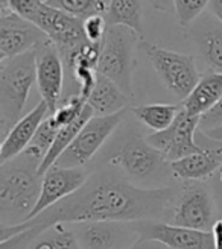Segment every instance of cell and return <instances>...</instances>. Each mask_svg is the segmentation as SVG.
I'll use <instances>...</instances> for the list:
<instances>
[{
  "label": "cell",
  "mask_w": 222,
  "mask_h": 249,
  "mask_svg": "<svg viewBox=\"0 0 222 249\" xmlns=\"http://www.w3.org/2000/svg\"><path fill=\"white\" fill-rule=\"evenodd\" d=\"M178 187L165 185L157 189L139 187L119 172H94L75 193L61 199L18 225L0 227V240L20 231L37 237L55 223H75L84 220H167Z\"/></svg>",
  "instance_id": "obj_1"
},
{
  "label": "cell",
  "mask_w": 222,
  "mask_h": 249,
  "mask_svg": "<svg viewBox=\"0 0 222 249\" xmlns=\"http://www.w3.org/2000/svg\"><path fill=\"white\" fill-rule=\"evenodd\" d=\"M40 163L26 155L0 164V227L28 220L41 193Z\"/></svg>",
  "instance_id": "obj_2"
},
{
  "label": "cell",
  "mask_w": 222,
  "mask_h": 249,
  "mask_svg": "<svg viewBox=\"0 0 222 249\" xmlns=\"http://www.w3.org/2000/svg\"><path fill=\"white\" fill-rule=\"evenodd\" d=\"M35 82V51L0 61V131L3 137L23 117V108Z\"/></svg>",
  "instance_id": "obj_3"
},
{
  "label": "cell",
  "mask_w": 222,
  "mask_h": 249,
  "mask_svg": "<svg viewBox=\"0 0 222 249\" xmlns=\"http://www.w3.org/2000/svg\"><path fill=\"white\" fill-rule=\"evenodd\" d=\"M140 35L125 24H108L101 43L97 71L114 81L128 96H132L134 47Z\"/></svg>",
  "instance_id": "obj_4"
},
{
  "label": "cell",
  "mask_w": 222,
  "mask_h": 249,
  "mask_svg": "<svg viewBox=\"0 0 222 249\" xmlns=\"http://www.w3.org/2000/svg\"><path fill=\"white\" fill-rule=\"evenodd\" d=\"M110 163L135 185L163 179L167 173H172L170 163L163 152L140 135H135L123 143L119 151L110 158Z\"/></svg>",
  "instance_id": "obj_5"
},
{
  "label": "cell",
  "mask_w": 222,
  "mask_h": 249,
  "mask_svg": "<svg viewBox=\"0 0 222 249\" xmlns=\"http://www.w3.org/2000/svg\"><path fill=\"white\" fill-rule=\"evenodd\" d=\"M137 46L146 53L166 89L183 102L201 79L195 58L152 44L143 36L139 38Z\"/></svg>",
  "instance_id": "obj_6"
},
{
  "label": "cell",
  "mask_w": 222,
  "mask_h": 249,
  "mask_svg": "<svg viewBox=\"0 0 222 249\" xmlns=\"http://www.w3.org/2000/svg\"><path fill=\"white\" fill-rule=\"evenodd\" d=\"M216 220V201L210 187L203 181H183L166 222L186 228L212 231Z\"/></svg>",
  "instance_id": "obj_7"
},
{
  "label": "cell",
  "mask_w": 222,
  "mask_h": 249,
  "mask_svg": "<svg viewBox=\"0 0 222 249\" xmlns=\"http://www.w3.org/2000/svg\"><path fill=\"white\" fill-rule=\"evenodd\" d=\"M127 109L108 116H93L82 129L78 132L75 140L59 155L56 166L61 167H82L97 154L102 144L110 139V135L123 122Z\"/></svg>",
  "instance_id": "obj_8"
},
{
  "label": "cell",
  "mask_w": 222,
  "mask_h": 249,
  "mask_svg": "<svg viewBox=\"0 0 222 249\" xmlns=\"http://www.w3.org/2000/svg\"><path fill=\"white\" fill-rule=\"evenodd\" d=\"M201 116L190 114L189 111L181 105V109L175 120L169 128L154 132L146 137V140L158 151H162L169 163L184 158L187 155L201 152L204 146H200L195 142V132L200 126Z\"/></svg>",
  "instance_id": "obj_9"
},
{
  "label": "cell",
  "mask_w": 222,
  "mask_h": 249,
  "mask_svg": "<svg viewBox=\"0 0 222 249\" xmlns=\"http://www.w3.org/2000/svg\"><path fill=\"white\" fill-rule=\"evenodd\" d=\"M72 227L82 249H125L140 239L132 222L84 220Z\"/></svg>",
  "instance_id": "obj_10"
},
{
  "label": "cell",
  "mask_w": 222,
  "mask_h": 249,
  "mask_svg": "<svg viewBox=\"0 0 222 249\" xmlns=\"http://www.w3.org/2000/svg\"><path fill=\"white\" fill-rule=\"evenodd\" d=\"M132 227L140 239L157 240L169 249H215L212 231L186 228L165 220H135Z\"/></svg>",
  "instance_id": "obj_11"
},
{
  "label": "cell",
  "mask_w": 222,
  "mask_h": 249,
  "mask_svg": "<svg viewBox=\"0 0 222 249\" xmlns=\"http://www.w3.org/2000/svg\"><path fill=\"white\" fill-rule=\"evenodd\" d=\"M47 40V35L35 23L16 12L0 14V61L35 51Z\"/></svg>",
  "instance_id": "obj_12"
},
{
  "label": "cell",
  "mask_w": 222,
  "mask_h": 249,
  "mask_svg": "<svg viewBox=\"0 0 222 249\" xmlns=\"http://www.w3.org/2000/svg\"><path fill=\"white\" fill-rule=\"evenodd\" d=\"M37 53V85L41 94V101L49 107V111H54L59 107L61 96H63V84H64V61L61 56L58 47L47 40L38 49Z\"/></svg>",
  "instance_id": "obj_13"
},
{
  "label": "cell",
  "mask_w": 222,
  "mask_h": 249,
  "mask_svg": "<svg viewBox=\"0 0 222 249\" xmlns=\"http://www.w3.org/2000/svg\"><path fill=\"white\" fill-rule=\"evenodd\" d=\"M38 26L56 47L61 55L70 52L87 40L84 34V20L59 11L46 2L41 5L38 17L35 20Z\"/></svg>",
  "instance_id": "obj_14"
},
{
  "label": "cell",
  "mask_w": 222,
  "mask_h": 249,
  "mask_svg": "<svg viewBox=\"0 0 222 249\" xmlns=\"http://www.w3.org/2000/svg\"><path fill=\"white\" fill-rule=\"evenodd\" d=\"M89 177L90 175L82 167H61L54 164L41 177V193L31 217L40 214L41 211L55 205L61 199L75 193L85 184Z\"/></svg>",
  "instance_id": "obj_15"
},
{
  "label": "cell",
  "mask_w": 222,
  "mask_h": 249,
  "mask_svg": "<svg viewBox=\"0 0 222 249\" xmlns=\"http://www.w3.org/2000/svg\"><path fill=\"white\" fill-rule=\"evenodd\" d=\"M49 114L51 111L47 104L41 101L9 129V132L3 137L2 147H0V164L8 163L26 151L37 129Z\"/></svg>",
  "instance_id": "obj_16"
},
{
  "label": "cell",
  "mask_w": 222,
  "mask_h": 249,
  "mask_svg": "<svg viewBox=\"0 0 222 249\" xmlns=\"http://www.w3.org/2000/svg\"><path fill=\"white\" fill-rule=\"evenodd\" d=\"M189 35L205 66L212 71L222 73V21L213 14L198 17L192 24Z\"/></svg>",
  "instance_id": "obj_17"
},
{
  "label": "cell",
  "mask_w": 222,
  "mask_h": 249,
  "mask_svg": "<svg viewBox=\"0 0 222 249\" xmlns=\"http://www.w3.org/2000/svg\"><path fill=\"white\" fill-rule=\"evenodd\" d=\"M222 167V147H204L196 152L170 163L174 177L181 181H204Z\"/></svg>",
  "instance_id": "obj_18"
},
{
  "label": "cell",
  "mask_w": 222,
  "mask_h": 249,
  "mask_svg": "<svg viewBox=\"0 0 222 249\" xmlns=\"http://www.w3.org/2000/svg\"><path fill=\"white\" fill-rule=\"evenodd\" d=\"M130 97L120 87L97 71L96 84L87 99V104L93 108L96 116H108L127 109Z\"/></svg>",
  "instance_id": "obj_19"
},
{
  "label": "cell",
  "mask_w": 222,
  "mask_h": 249,
  "mask_svg": "<svg viewBox=\"0 0 222 249\" xmlns=\"http://www.w3.org/2000/svg\"><path fill=\"white\" fill-rule=\"evenodd\" d=\"M222 97V73L208 71L203 74L200 82L192 90V93L183 101V107L190 114L203 116L208 109H212Z\"/></svg>",
  "instance_id": "obj_20"
},
{
  "label": "cell",
  "mask_w": 222,
  "mask_h": 249,
  "mask_svg": "<svg viewBox=\"0 0 222 249\" xmlns=\"http://www.w3.org/2000/svg\"><path fill=\"white\" fill-rule=\"evenodd\" d=\"M93 116H94V111L87 104V107H85L84 111H82V114L75 122H72V123L66 124V126L59 128V131L56 134V139H55V142H54V144L51 147V151L47 152V155L44 157V160L38 166V175L40 177H43L44 173L56 163V160L59 158V155L72 144V142L75 140V137L78 135V132L82 129L84 124L87 123Z\"/></svg>",
  "instance_id": "obj_21"
},
{
  "label": "cell",
  "mask_w": 222,
  "mask_h": 249,
  "mask_svg": "<svg viewBox=\"0 0 222 249\" xmlns=\"http://www.w3.org/2000/svg\"><path fill=\"white\" fill-rule=\"evenodd\" d=\"M26 249H82L72 223H55L41 231Z\"/></svg>",
  "instance_id": "obj_22"
},
{
  "label": "cell",
  "mask_w": 222,
  "mask_h": 249,
  "mask_svg": "<svg viewBox=\"0 0 222 249\" xmlns=\"http://www.w3.org/2000/svg\"><path fill=\"white\" fill-rule=\"evenodd\" d=\"M105 17L108 24H125L143 36L140 0H110Z\"/></svg>",
  "instance_id": "obj_23"
},
{
  "label": "cell",
  "mask_w": 222,
  "mask_h": 249,
  "mask_svg": "<svg viewBox=\"0 0 222 249\" xmlns=\"http://www.w3.org/2000/svg\"><path fill=\"white\" fill-rule=\"evenodd\" d=\"M180 109L181 107L174 104H151V105L134 107L132 114L143 124H146L148 128L158 132L170 126Z\"/></svg>",
  "instance_id": "obj_24"
},
{
  "label": "cell",
  "mask_w": 222,
  "mask_h": 249,
  "mask_svg": "<svg viewBox=\"0 0 222 249\" xmlns=\"http://www.w3.org/2000/svg\"><path fill=\"white\" fill-rule=\"evenodd\" d=\"M58 131H59V126L54 120V117L49 114L41 122L40 128L37 129L34 139L31 140L29 146L26 147V151L23 152V155H26L35 161H38V163H41L44 157L47 155V152L51 151V147L56 139Z\"/></svg>",
  "instance_id": "obj_25"
},
{
  "label": "cell",
  "mask_w": 222,
  "mask_h": 249,
  "mask_svg": "<svg viewBox=\"0 0 222 249\" xmlns=\"http://www.w3.org/2000/svg\"><path fill=\"white\" fill-rule=\"evenodd\" d=\"M46 3L82 20L94 14H107L108 11L105 0H46Z\"/></svg>",
  "instance_id": "obj_26"
},
{
  "label": "cell",
  "mask_w": 222,
  "mask_h": 249,
  "mask_svg": "<svg viewBox=\"0 0 222 249\" xmlns=\"http://www.w3.org/2000/svg\"><path fill=\"white\" fill-rule=\"evenodd\" d=\"M210 0H174V11L181 26H189L196 18L203 16Z\"/></svg>",
  "instance_id": "obj_27"
},
{
  "label": "cell",
  "mask_w": 222,
  "mask_h": 249,
  "mask_svg": "<svg viewBox=\"0 0 222 249\" xmlns=\"http://www.w3.org/2000/svg\"><path fill=\"white\" fill-rule=\"evenodd\" d=\"M0 2L6 3L12 12H16L17 16L23 17L24 20L35 23L44 0H0Z\"/></svg>",
  "instance_id": "obj_28"
},
{
  "label": "cell",
  "mask_w": 222,
  "mask_h": 249,
  "mask_svg": "<svg viewBox=\"0 0 222 249\" xmlns=\"http://www.w3.org/2000/svg\"><path fill=\"white\" fill-rule=\"evenodd\" d=\"M108 29V21L105 14H94L84 18V34L89 41L102 43Z\"/></svg>",
  "instance_id": "obj_29"
},
{
  "label": "cell",
  "mask_w": 222,
  "mask_h": 249,
  "mask_svg": "<svg viewBox=\"0 0 222 249\" xmlns=\"http://www.w3.org/2000/svg\"><path fill=\"white\" fill-rule=\"evenodd\" d=\"M200 126H201L203 132L222 126V97L219 99V102L212 109H208L207 113H204L201 116Z\"/></svg>",
  "instance_id": "obj_30"
},
{
  "label": "cell",
  "mask_w": 222,
  "mask_h": 249,
  "mask_svg": "<svg viewBox=\"0 0 222 249\" xmlns=\"http://www.w3.org/2000/svg\"><path fill=\"white\" fill-rule=\"evenodd\" d=\"M125 249H169L167 246L162 245L157 240H149V239H139L135 243L130 245Z\"/></svg>",
  "instance_id": "obj_31"
},
{
  "label": "cell",
  "mask_w": 222,
  "mask_h": 249,
  "mask_svg": "<svg viewBox=\"0 0 222 249\" xmlns=\"http://www.w3.org/2000/svg\"><path fill=\"white\" fill-rule=\"evenodd\" d=\"M146 2L157 11H163V12L174 11V0H146Z\"/></svg>",
  "instance_id": "obj_32"
},
{
  "label": "cell",
  "mask_w": 222,
  "mask_h": 249,
  "mask_svg": "<svg viewBox=\"0 0 222 249\" xmlns=\"http://www.w3.org/2000/svg\"><path fill=\"white\" fill-rule=\"evenodd\" d=\"M215 237V249H222V219H218L212 228Z\"/></svg>",
  "instance_id": "obj_33"
},
{
  "label": "cell",
  "mask_w": 222,
  "mask_h": 249,
  "mask_svg": "<svg viewBox=\"0 0 222 249\" xmlns=\"http://www.w3.org/2000/svg\"><path fill=\"white\" fill-rule=\"evenodd\" d=\"M210 8H212V14L222 21V0H210Z\"/></svg>",
  "instance_id": "obj_34"
},
{
  "label": "cell",
  "mask_w": 222,
  "mask_h": 249,
  "mask_svg": "<svg viewBox=\"0 0 222 249\" xmlns=\"http://www.w3.org/2000/svg\"><path fill=\"white\" fill-rule=\"evenodd\" d=\"M204 134H205L207 137H210V139H213V140H219V142H222V126L215 128V129L204 131Z\"/></svg>",
  "instance_id": "obj_35"
},
{
  "label": "cell",
  "mask_w": 222,
  "mask_h": 249,
  "mask_svg": "<svg viewBox=\"0 0 222 249\" xmlns=\"http://www.w3.org/2000/svg\"><path fill=\"white\" fill-rule=\"evenodd\" d=\"M219 214H221L219 219H222V201H221V204H219Z\"/></svg>",
  "instance_id": "obj_36"
},
{
  "label": "cell",
  "mask_w": 222,
  "mask_h": 249,
  "mask_svg": "<svg viewBox=\"0 0 222 249\" xmlns=\"http://www.w3.org/2000/svg\"><path fill=\"white\" fill-rule=\"evenodd\" d=\"M219 179H221V184H222V167H221V173H219Z\"/></svg>",
  "instance_id": "obj_37"
},
{
  "label": "cell",
  "mask_w": 222,
  "mask_h": 249,
  "mask_svg": "<svg viewBox=\"0 0 222 249\" xmlns=\"http://www.w3.org/2000/svg\"><path fill=\"white\" fill-rule=\"evenodd\" d=\"M44 2H46V0H44Z\"/></svg>",
  "instance_id": "obj_38"
}]
</instances>
